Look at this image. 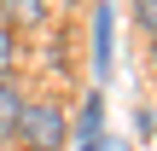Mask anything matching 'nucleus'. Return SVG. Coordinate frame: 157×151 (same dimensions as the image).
<instances>
[{"instance_id":"f257e3e1","label":"nucleus","mask_w":157,"mask_h":151,"mask_svg":"<svg viewBox=\"0 0 157 151\" xmlns=\"http://www.w3.org/2000/svg\"><path fill=\"white\" fill-rule=\"evenodd\" d=\"M12 140L23 151H64L70 145V116H64V105H52V99H23Z\"/></svg>"},{"instance_id":"f03ea898","label":"nucleus","mask_w":157,"mask_h":151,"mask_svg":"<svg viewBox=\"0 0 157 151\" xmlns=\"http://www.w3.org/2000/svg\"><path fill=\"white\" fill-rule=\"evenodd\" d=\"M111 17H117V6L99 0V6H93V76H99V81H105L111 64H117V58H111Z\"/></svg>"},{"instance_id":"7ed1b4c3","label":"nucleus","mask_w":157,"mask_h":151,"mask_svg":"<svg viewBox=\"0 0 157 151\" xmlns=\"http://www.w3.org/2000/svg\"><path fill=\"white\" fill-rule=\"evenodd\" d=\"M105 134V99L99 93H87L82 99V111H76V122H70V140L82 145V140H99Z\"/></svg>"},{"instance_id":"20e7f679","label":"nucleus","mask_w":157,"mask_h":151,"mask_svg":"<svg viewBox=\"0 0 157 151\" xmlns=\"http://www.w3.org/2000/svg\"><path fill=\"white\" fill-rule=\"evenodd\" d=\"M17 111H23V87H17L12 76H0V140H12V128H17Z\"/></svg>"},{"instance_id":"39448f33","label":"nucleus","mask_w":157,"mask_h":151,"mask_svg":"<svg viewBox=\"0 0 157 151\" xmlns=\"http://www.w3.org/2000/svg\"><path fill=\"white\" fill-rule=\"evenodd\" d=\"M0 6H6V17H17V23H41V17H47V12H41L47 0H0Z\"/></svg>"},{"instance_id":"423d86ee","label":"nucleus","mask_w":157,"mask_h":151,"mask_svg":"<svg viewBox=\"0 0 157 151\" xmlns=\"http://www.w3.org/2000/svg\"><path fill=\"white\" fill-rule=\"evenodd\" d=\"M12 64H17V35H12V23L0 17V76H12Z\"/></svg>"},{"instance_id":"0eeeda50","label":"nucleus","mask_w":157,"mask_h":151,"mask_svg":"<svg viewBox=\"0 0 157 151\" xmlns=\"http://www.w3.org/2000/svg\"><path fill=\"white\" fill-rule=\"evenodd\" d=\"M128 12H134V23L146 35H157V0H128Z\"/></svg>"},{"instance_id":"6e6552de","label":"nucleus","mask_w":157,"mask_h":151,"mask_svg":"<svg viewBox=\"0 0 157 151\" xmlns=\"http://www.w3.org/2000/svg\"><path fill=\"white\" fill-rule=\"evenodd\" d=\"M76 151H122V140H111V134H99V140H82Z\"/></svg>"},{"instance_id":"1a4fd4ad","label":"nucleus","mask_w":157,"mask_h":151,"mask_svg":"<svg viewBox=\"0 0 157 151\" xmlns=\"http://www.w3.org/2000/svg\"><path fill=\"white\" fill-rule=\"evenodd\" d=\"M52 6H64V12H76V6H82V0H52Z\"/></svg>"},{"instance_id":"9d476101","label":"nucleus","mask_w":157,"mask_h":151,"mask_svg":"<svg viewBox=\"0 0 157 151\" xmlns=\"http://www.w3.org/2000/svg\"><path fill=\"white\" fill-rule=\"evenodd\" d=\"M151 64H157V35H151Z\"/></svg>"}]
</instances>
